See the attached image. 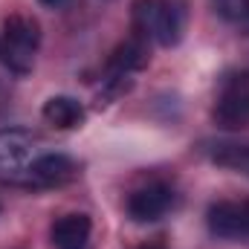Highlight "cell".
<instances>
[{
	"instance_id": "1",
	"label": "cell",
	"mask_w": 249,
	"mask_h": 249,
	"mask_svg": "<svg viewBox=\"0 0 249 249\" xmlns=\"http://www.w3.org/2000/svg\"><path fill=\"white\" fill-rule=\"evenodd\" d=\"M50 145L29 127L0 130V183L18 188H32L35 168Z\"/></svg>"
},
{
	"instance_id": "2",
	"label": "cell",
	"mask_w": 249,
	"mask_h": 249,
	"mask_svg": "<svg viewBox=\"0 0 249 249\" xmlns=\"http://www.w3.org/2000/svg\"><path fill=\"white\" fill-rule=\"evenodd\" d=\"M186 29V9L177 0H133V32L148 44L174 47Z\"/></svg>"
},
{
	"instance_id": "3",
	"label": "cell",
	"mask_w": 249,
	"mask_h": 249,
	"mask_svg": "<svg viewBox=\"0 0 249 249\" xmlns=\"http://www.w3.org/2000/svg\"><path fill=\"white\" fill-rule=\"evenodd\" d=\"M41 50V23L29 15H9L0 26V64L15 75H29Z\"/></svg>"
},
{
	"instance_id": "4",
	"label": "cell",
	"mask_w": 249,
	"mask_h": 249,
	"mask_svg": "<svg viewBox=\"0 0 249 249\" xmlns=\"http://www.w3.org/2000/svg\"><path fill=\"white\" fill-rule=\"evenodd\" d=\"M171 206H174V188L162 180H151L145 186L133 188L124 203L127 217L133 223H154V220L165 217Z\"/></svg>"
},
{
	"instance_id": "5",
	"label": "cell",
	"mask_w": 249,
	"mask_h": 249,
	"mask_svg": "<svg viewBox=\"0 0 249 249\" xmlns=\"http://www.w3.org/2000/svg\"><path fill=\"white\" fill-rule=\"evenodd\" d=\"M206 226L214 238L247 241L249 238V200H217L206 212Z\"/></svg>"
},
{
	"instance_id": "6",
	"label": "cell",
	"mask_w": 249,
	"mask_h": 249,
	"mask_svg": "<svg viewBox=\"0 0 249 249\" xmlns=\"http://www.w3.org/2000/svg\"><path fill=\"white\" fill-rule=\"evenodd\" d=\"M148 41L142 38V35H130L124 44H119L116 50H113V55H110V61L105 67V72H107V84L113 87H122L124 78H130L133 72H139L145 64H148Z\"/></svg>"
},
{
	"instance_id": "7",
	"label": "cell",
	"mask_w": 249,
	"mask_h": 249,
	"mask_svg": "<svg viewBox=\"0 0 249 249\" xmlns=\"http://www.w3.org/2000/svg\"><path fill=\"white\" fill-rule=\"evenodd\" d=\"M214 122L220 127L238 130L249 124V81H235L223 90L217 107H214Z\"/></svg>"
},
{
	"instance_id": "8",
	"label": "cell",
	"mask_w": 249,
	"mask_h": 249,
	"mask_svg": "<svg viewBox=\"0 0 249 249\" xmlns=\"http://www.w3.org/2000/svg\"><path fill=\"white\" fill-rule=\"evenodd\" d=\"M90 235H93V223L81 212L58 217L50 229V238H53L55 249H90Z\"/></svg>"
},
{
	"instance_id": "9",
	"label": "cell",
	"mask_w": 249,
	"mask_h": 249,
	"mask_svg": "<svg viewBox=\"0 0 249 249\" xmlns=\"http://www.w3.org/2000/svg\"><path fill=\"white\" fill-rule=\"evenodd\" d=\"M41 116H44L47 124H53L58 130H75V127H81L84 119H87L84 105L78 99H72V96H53V99H47Z\"/></svg>"
},
{
	"instance_id": "10",
	"label": "cell",
	"mask_w": 249,
	"mask_h": 249,
	"mask_svg": "<svg viewBox=\"0 0 249 249\" xmlns=\"http://www.w3.org/2000/svg\"><path fill=\"white\" fill-rule=\"evenodd\" d=\"M41 6H47V9H61V6H67L70 0H38Z\"/></svg>"
},
{
	"instance_id": "11",
	"label": "cell",
	"mask_w": 249,
	"mask_h": 249,
	"mask_svg": "<svg viewBox=\"0 0 249 249\" xmlns=\"http://www.w3.org/2000/svg\"><path fill=\"white\" fill-rule=\"evenodd\" d=\"M244 9H247V15H249V0H244Z\"/></svg>"
},
{
	"instance_id": "12",
	"label": "cell",
	"mask_w": 249,
	"mask_h": 249,
	"mask_svg": "<svg viewBox=\"0 0 249 249\" xmlns=\"http://www.w3.org/2000/svg\"><path fill=\"white\" fill-rule=\"evenodd\" d=\"M142 249H160V247H142Z\"/></svg>"
}]
</instances>
